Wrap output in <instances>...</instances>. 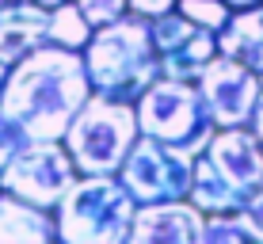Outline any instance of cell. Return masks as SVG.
Listing matches in <instances>:
<instances>
[{"mask_svg":"<svg viewBox=\"0 0 263 244\" xmlns=\"http://www.w3.org/2000/svg\"><path fill=\"white\" fill-rule=\"evenodd\" d=\"M88 99H92V80L84 53L46 42L12 65L0 111L20 122L31 141H61Z\"/></svg>","mask_w":263,"mask_h":244,"instance_id":"1","label":"cell"},{"mask_svg":"<svg viewBox=\"0 0 263 244\" xmlns=\"http://www.w3.org/2000/svg\"><path fill=\"white\" fill-rule=\"evenodd\" d=\"M263 183V145L252 126H221L195 157L191 202L202 214H240Z\"/></svg>","mask_w":263,"mask_h":244,"instance_id":"2","label":"cell"},{"mask_svg":"<svg viewBox=\"0 0 263 244\" xmlns=\"http://www.w3.org/2000/svg\"><path fill=\"white\" fill-rule=\"evenodd\" d=\"M80 53H84L92 92L111 99L138 103V96L160 77V53L153 46V27L134 12H126L122 20L107 27H96Z\"/></svg>","mask_w":263,"mask_h":244,"instance_id":"3","label":"cell"},{"mask_svg":"<svg viewBox=\"0 0 263 244\" xmlns=\"http://www.w3.org/2000/svg\"><path fill=\"white\" fill-rule=\"evenodd\" d=\"M138 214V198L126 191L119 176H84L53 206L58 240L65 244H122L130 240V225Z\"/></svg>","mask_w":263,"mask_h":244,"instance_id":"4","label":"cell"},{"mask_svg":"<svg viewBox=\"0 0 263 244\" xmlns=\"http://www.w3.org/2000/svg\"><path fill=\"white\" fill-rule=\"evenodd\" d=\"M138 138H141L138 107L126 99L92 92V99L80 107V115L72 119L61 141L84 176H119L122 160L138 145Z\"/></svg>","mask_w":263,"mask_h":244,"instance_id":"5","label":"cell"},{"mask_svg":"<svg viewBox=\"0 0 263 244\" xmlns=\"http://www.w3.org/2000/svg\"><path fill=\"white\" fill-rule=\"evenodd\" d=\"M138 126L145 138H157L164 145H176L183 153L198 157L217 126L206 111V99L195 80H176V77H157L149 88L138 96Z\"/></svg>","mask_w":263,"mask_h":244,"instance_id":"6","label":"cell"},{"mask_svg":"<svg viewBox=\"0 0 263 244\" xmlns=\"http://www.w3.org/2000/svg\"><path fill=\"white\" fill-rule=\"evenodd\" d=\"M80 179V168L65 149V141H23V149L8 160V168L0 172V191H12L27 198V202L53 210L61 202V195Z\"/></svg>","mask_w":263,"mask_h":244,"instance_id":"7","label":"cell"},{"mask_svg":"<svg viewBox=\"0 0 263 244\" xmlns=\"http://www.w3.org/2000/svg\"><path fill=\"white\" fill-rule=\"evenodd\" d=\"M191 176H195V157L176 145H164L157 138H138L130 157L122 160L119 179L126 183L138 202H172V198L191 195Z\"/></svg>","mask_w":263,"mask_h":244,"instance_id":"8","label":"cell"},{"mask_svg":"<svg viewBox=\"0 0 263 244\" xmlns=\"http://www.w3.org/2000/svg\"><path fill=\"white\" fill-rule=\"evenodd\" d=\"M198 92L206 99L214 126H252L259 111V73L240 61L225 58L217 50V58L206 65V73L198 77Z\"/></svg>","mask_w":263,"mask_h":244,"instance_id":"9","label":"cell"},{"mask_svg":"<svg viewBox=\"0 0 263 244\" xmlns=\"http://www.w3.org/2000/svg\"><path fill=\"white\" fill-rule=\"evenodd\" d=\"M149 27H153V46L160 53V77L195 80L198 84L206 65L217 58V34L191 23L179 8L168 15L149 20Z\"/></svg>","mask_w":263,"mask_h":244,"instance_id":"10","label":"cell"},{"mask_svg":"<svg viewBox=\"0 0 263 244\" xmlns=\"http://www.w3.org/2000/svg\"><path fill=\"white\" fill-rule=\"evenodd\" d=\"M206 229V214L191 198L172 202H138L130 225V244H198Z\"/></svg>","mask_w":263,"mask_h":244,"instance_id":"11","label":"cell"},{"mask_svg":"<svg viewBox=\"0 0 263 244\" xmlns=\"http://www.w3.org/2000/svg\"><path fill=\"white\" fill-rule=\"evenodd\" d=\"M50 42V8L39 0L0 4V61L15 65Z\"/></svg>","mask_w":263,"mask_h":244,"instance_id":"12","label":"cell"},{"mask_svg":"<svg viewBox=\"0 0 263 244\" xmlns=\"http://www.w3.org/2000/svg\"><path fill=\"white\" fill-rule=\"evenodd\" d=\"M50 240H58L53 210H42L12 191H0V244H50Z\"/></svg>","mask_w":263,"mask_h":244,"instance_id":"13","label":"cell"},{"mask_svg":"<svg viewBox=\"0 0 263 244\" xmlns=\"http://www.w3.org/2000/svg\"><path fill=\"white\" fill-rule=\"evenodd\" d=\"M217 50H221L225 58H233V61H240V65L263 73V4L233 12V20L217 34Z\"/></svg>","mask_w":263,"mask_h":244,"instance_id":"14","label":"cell"},{"mask_svg":"<svg viewBox=\"0 0 263 244\" xmlns=\"http://www.w3.org/2000/svg\"><path fill=\"white\" fill-rule=\"evenodd\" d=\"M96 27L88 23V15L80 12L77 0H65V4L50 8V42L65 50H84L88 39H92Z\"/></svg>","mask_w":263,"mask_h":244,"instance_id":"15","label":"cell"},{"mask_svg":"<svg viewBox=\"0 0 263 244\" xmlns=\"http://www.w3.org/2000/svg\"><path fill=\"white\" fill-rule=\"evenodd\" d=\"M176 8H179L191 23H198L202 31H214V34H221L225 23L233 20V8L225 4V0H179Z\"/></svg>","mask_w":263,"mask_h":244,"instance_id":"16","label":"cell"},{"mask_svg":"<svg viewBox=\"0 0 263 244\" xmlns=\"http://www.w3.org/2000/svg\"><path fill=\"white\" fill-rule=\"evenodd\" d=\"M206 244H225V240H252L248 225L240 214H206V229H202Z\"/></svg>","mask_w":263,"mask_h":244,"instance_id":"17","label":"cell"},{"mask_svg":"<svg viewBox=\"0 0 263 244\" xmlns=\"http://www.w3.org/2000/svg\"><path fill=\"white\" fill-rule=\"evenodd\" d=\"M80 12L88 15V23L92 27H107L115 20H122L126 12H130V0H77Z\"/></svg>","mask_w":263,"mask_h":244,"instance_id":"18","label":"cell"},{"mask_svg":"<svg viewBox=\"0 0 263 244\" xmlns=\"http://www.w3.org/2000/svg\"><path fill=\"white\" fill-rule=\"evenodd\" d=\"M23 141H27V134L20 130V122L8 119V115L0 111V172H4V168H8V160H12L15 153L23 149Z\"/></svg>","mask_w":263,"mask_h":244,"instance_id":"19","label":"cell"},{"mask_svg":"<svg viewBox=\"0 0 263 244\" xmlns=\"http://www.w3.org/2000/svg\"><path fill=\"white\" fill-rule=\"evenodd\" d=\"M240 218L244 225H248V233H252V240H263V183H259V191L244 202V210H240Z\"/></svg>","mask_w":263,"mask_h":244,"instance_id":"20","label":"cell"},{"mask_svg":"<svg viewBox=\"0 0 263 244\" xmlns=\"http://www.w3.org/2000/svg\"><path fill=\"white\" fill-rule=\"evenodd\" d=\"M179 0H130V12L141 15V20H157V15H168L176 12Z\"/></svg>","mask_w":263,"mask_h":244,"instance_id":"21","label":"cell"},{"mask_svg":"<svg viewBox=\"0 0 263 244\" xmlns=\"http://www.w3.org/2000/svg\"><path fill=\"white\" fill-rule=\"evenodd\" d=\"M225 4H229L233 12H244V8H256V4H263V0H225Z\"/></svg>","mask_w":263,"mask_h":244,"instance_id":"22","label":"cell"},{"mask_svg":"<svg viewBox=\"0 0 263 244\" xmlns=\"http://www.w3.org/2000/svg\"><path fill=\"white\" fill-rule=\"evenodd\" d=\"M252 130H256V138H259V145H263V111H256V122H252Z\"/></svg>","mask_w":263,"mask_h":244,"instance_id":"23","label":"cell"},{"mask_svg":"<svg viewBox=\"0 0 263 244\" xmlns=\"http://www.w3.org/2000/svg\"><path fill=\"white\" fill-rule=\"evenodd\" d=\"M8 73H12V65H4V61H0V96H4V84H8Z\"/></svg>","mask_w":263,"mask_h":244,"instance_id":"24","label":"cell"},{"mask_svg":"<svg viewBox=\"0 0 263 244\" xmlns=\"http://www.w3.org/2000/svg\"><path fill=\"white\" fill-rule=\"evenodd\" d=\"M39 4H46V8H58V4H65V0H39Z\"/></svg>","mask_w":263,"mask_h":244,"instance_id":"25","label":"cell"},{"mask_svg":"<svg viewBox=\"0 0 263 244\" xmlns=\"http://www.w3.org/2000/svg\"><path fill=\"white\" fill-rule=\"evenodd\" d=\"M0 4H12V0H0Z\"/></svg>","mask_w":263,"mask_h":244,"instance_id":"26","label":"cell"}]
</instances>
